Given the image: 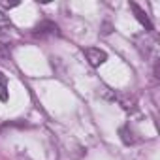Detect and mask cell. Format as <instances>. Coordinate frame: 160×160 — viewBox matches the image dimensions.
<instances>
[{
    "label": "cell",
    "instance_id": "cell-1",
    "mask_svg": "<svg viewBox=\"0 0 160 160\" xmlns=\"http://www.w3.org/2000/svg\"><path fill=\"white\" fill-rule=\"evenodd\" d=\"M85 57L91 62V66H94V68L102 66L108 60V53L104 49H100V47H87L85 49Z\"/></svg>",
    "mask_w": 160,
    "mask_h": 160
},
{
    "label": "cell",
    "instance_id": "cell-2",
    "mask_svg": "<svg viewBox=\"0 0 160 160\" xmlns=\"http://www.w3.org/2000/svg\"><path fill=\"white\" fill-rule=\"evenodd\" d=\"M130 8L134 10V13H136L138 21H139V23H141V25H143V27H145L147 30H152V25H151V21H149L147 13H145V12H143V10H141V8H139V6H138L136 2H132V4H130Z\"/></svg>",
    "mask_w": 160,
    "mask_h": 160
},
{
    "label": "cell",
    "instance_id": "cell-3",
    "mask_svg": "<svg viewBox=\"0 0 160 160\" xmlns=\"http://www.w3.org/2000/svg\"><path fill=\"white\" fill-rule=\"evenodd\" d=\"M57 32V25L55 23H51V21H43L42 25H38L36 27V30H34V34L36 36H43V34H55Z\"/></svg>",
    "mask_w": 160,
    "mask_h": 160
},
{
    "label": "cell",
    "instance_id": "cell-4",
    "mask_svg": "<svg viewBox=\"0 0 160 160\" xmlns=\"http://www.w3.org/2000/svg\"><path fill=\"white\" fill-rule=\"evenodd\" d=\"M13 30V25L10 21V17L4 13V12H0V36H6Z\"/></svg>",
    "mask_w": 160,
    "mask_h": 160
},
{
    "label": "cell",
    "instance_id": "cell-5",
    "mask_svg": "<svg viewBox=\"0 0 160 160\" xmlns=\"http://www.w3.org/2000/svg\"><path fill=\"white\" fill-rule=\"evenodd\" d=\"M8 100V75L0 72V102Z\"/></svg>",
    "mask_w": 160,
    "mask_h": 160
},
{
    "label": "cell",
    "instance_id": "cell-6",
    "mask_svg": "<svg viewBox=\"0 0 160 160\" xmlns=\"http://www.w3.org/2000/svg\"><path fill=\"white\" fill-rule=\"evenodd\" d=\"M119 134H121V138H122V141L126 143V145H132L136 139H134V136H132V130L128 128V126H122L121 130H119Z\"/></svg>",
    "mask_w": 160,
    "mask_h": 160
}]
</instances>
